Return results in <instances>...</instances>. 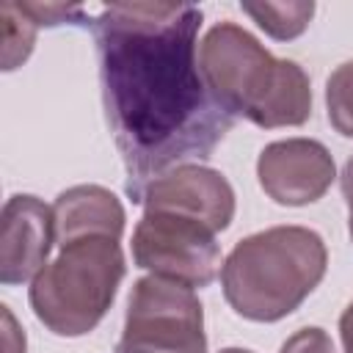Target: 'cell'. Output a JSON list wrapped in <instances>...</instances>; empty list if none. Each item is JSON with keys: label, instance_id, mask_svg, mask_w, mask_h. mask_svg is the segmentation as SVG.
I'll use <instances>...</instances> for the list:
<instances>
[{"label": "cell", "instance_id": "cell-1", "mask_svg": "<svg viewBox=\"0 0 353 353\" xmlns=\"http://www.w3.org/2000/svg\"><path fill=\"white\" fill-rule=\"evenodd\" d=\"M91 28L124 190L141 204L152 179L207 160L234 119L212 99L199 69V6L110 3Z\"/></svg>", "mask_w": 353, "mask_h": 353}, {"label": "cell", "instance_id": "cell-2", "mask_svg": "<svg viewBox=\"0 0 353 353\" xmlns=\"http://www.w3.org/2000/svg\"><path fill=\"white\" fill-rule=\"evenodd\" d=\"M199 69L212 99L234 119L273 130L298 127L312 116L306 72L287 58H273L245 28L218 22L199 47Z\"/></svg>", "mask_w": 353, "mask_h": 353}, {"label": "cell", "instance_id": "cell-3", "mask_svg": "<svg viewBox=\"0 0 353 353\" xmlns=\"http://www.w3.org/2000/svg\"><path fill=\"white\" fill-rule=\"evenodd\" d=\"M328 251L306 226H270L243 237L221 265V287L234 314L276 323L292 314L323 281Z\"/></svg>", "mask_w": 353, "mask_h": 353}, {"label": "cell", "instance_id": "cell-4", "mask_svg": "<svg viewBox=\"0 0 353 353\" xmlns=\"http://www.w3.org/2000/svg\"><path fill=\"white\" fill-rule=\"evenodd\" d=\"M121 237L77 234L58 240V254L30 281V309L55 336H83L108 314L124 279Z\"/></svg>", "mask_w": 353, "mask_h": 353}, {"label": "cell", "instance_id": "cell-5", "mask_svg": "<svg viewBox=\"0 0 353 353\" xmlns=\"http://www.w3.org/2000/svg\"><path fill=\"white\" fill-rule=\"evenodd\" d=\"M116 353H207L204 309L193 287L163 276L138 279Z\"/></svg>", "mask_w": 353, "mask_h": 353}, {"label": "cell", "instance_id": "cell-6", "mask_svg": "<svg viewBox=\"0 0 353 353\" xmlns=\"http://www.w3.org/2000/svg\"><path fill=\"white\" fill-rule=\"evenodd\" d=\"M204 221L179 212L143 210L132 232V259L149 276H163L188 287H207L221 270V248Z\"/></svg>", "mask_w": 353, "mask_h": 353}, {"label": "cell", "instance_id": "cell-7", "mask_svg": "<svg viewBox=\"0 0 353 353\" xmlns=\"http://www.w3.org/2000/svg\"><path fill=\"white\" fill-rule=\"evenodd\" d=\"M336 176L331 152L312 138L273 141L259 152V188L281 207H303L325 196Z\"/></svg>", "mask_w": 353, "mask_h": 353}, {"label": "cell", "instance_id": "cell-8", "mask_svg": "<svg viewBox=\"0 0 353 353\" xmlns=\"http://www.w3.org/2000/svg\"><path fill=\"white\" fill-rule=\"evenodd\" d=\"M143 210H163L204 221L212 232H223L234 218V190L229 179L207 165H176L152 179L141 196Z\"/></svg>", "mask_w": 353, "mask_h": 353}, {"label": "cell", "instance_id": "cell-9", "mask_svg": "<svg viewBox=\"0 0 353 353\" xmlns=\"http://www.w3.org/2000/svg\"><path fill=\"white\" fill-rule=\"evenodd\" d=\"M55 245V212L30 193H17L0 221V281H33Z\"/></svg>", "mask_w": 353, "mask_h": 353}, {"label": "cell", "instance_id": "cell-10", "mask_svg": "<svg viewBox=\"0 0 353 353\" xmlns=\"http://www.w3.org/2000/svg\"><path fill=\"white\" fill-rule=\"evenodd\" d=\"M55 243L77 234H113L124 232V207L102 185H74L63 190L55 204Z\"/></svg>", "mask_w": 353, "mask_h": 353}, {"label": "cell", "instance_id": "cell-11", "mask_svg": "<svg viewBox=\"0 0 353 353\" xmlns=\"http://www.w3.org/2000/svg\"><path fill=\"white\" fill-rule=\"evenodd\" d=\"M270 39L287 41L301 36L312 17H314V3L309 0H295V3H243L240 6Z\"/></svg>", "mask_w": 353, "mask_h": 353}, {"label": "cell", "instance_id": "cell-12", "mask_svg": "<svg viewBox=\"0 0 353 353\" xmlns=\"http://www.w3.org/2000/svg\"><path fill=\"white\" fill-rule=\"evenodd\" d=\"M39 25L22 11L19 3L3 0L0 3V41H3V72L17 69L28 61L36 44Z\"/></svg>", "mask_w": 353, "mask_h": 353}, {"label": "cell", "instance_id": "cell-13", "mask_svg": "<svg viewBox=\"0 0 353 353\" xmlns=\"http://www.w3.org/2000/svg\"><path fill=\"white\" fill-rule=\"evenodd\" d=\"M325 108L331 127L353 138V61L339 63L325 80Z\"/></svg>", "mask_w": 353, "mask_h": 353}, {"label": "cell", "instance_id": "cell-14", "mask_svg": "<svg viewBox=\"0 0 353 353\" xmlns=\"http://www.w3.org/2000/svg\"><path fill=\"white\" fill-rule=\"evenodd\" d=\"M22 11L41 28H52V25H63V22H80L85 19V8L83 6H63V3H19Z\"/></svg>", "mask_w": 353, "mask_h": 353}, {"label": "cell", "instance_id": "cell-15", "mask_svg": "<svg viewBox=\"0 0 353 353\" xmlns=\"http://www.w3.org/2000/svg\"><path fill=\"white\" fill-rule=\"evenodd\" d=\"M279 353H334V342H331V336H328L323 328L309 325V328L295 331V334L281 345Z\"/></svg>", "mask_w": 353, "mask_h": 353}, {"label": "cell", "instance_id": "cell-16", "mask_svg": "<svg viewBox=\"0 0 353 353\" xmlns=\"http://www.w3.org/2000/svg\"><path fill=\"white\" fill-rule=\"evenodd\" d=\"M3 320H6V353H25V334L14 325V317L8 306H3Z\"/></svg>", "mask_w": 353, "mask_h": 353}, {"label": "cell", "instance_id": "cell-17", "mask_svg": "<svg viewBox=\"0 0 353 353\" xmlns=\"http://www.w3.org/2000/svg\"><path fill=\"white\" fill-rule=\"evenodd\" d=\"M342 196L347 204V232L353 240V157L345 163V171H342Z\"/></svg>", "mask_w": 353, "mask_h": 353}, {"label": "cell", "instance_id": "cell-18", "mask_svg": "<svg viewBox=\"0 0 353 353\" xmlns=\"http://www.w3.org/2000/svg\"><path fill=\"white\" fill-rule=\"evenodd\" d=\"M339 336H342L345 353H353V301L347 303V309L339 317Z\"/></svg>", "mask_w": 353, "mask_h": 353}, {"label": "cell", "instance_id": "cell-19", "mask_svg": "<svg viewBox=\"0 0 353 353\" xmlns=\"http://www.w3.org/2000/svg\"><path fill=\"white\" fill-rule=\"evenodd\" d=\"M221 353H254V350H245V347H223Z\"/></svg>", "mask_w": 353, "mask_h": 353}]
</instances>
